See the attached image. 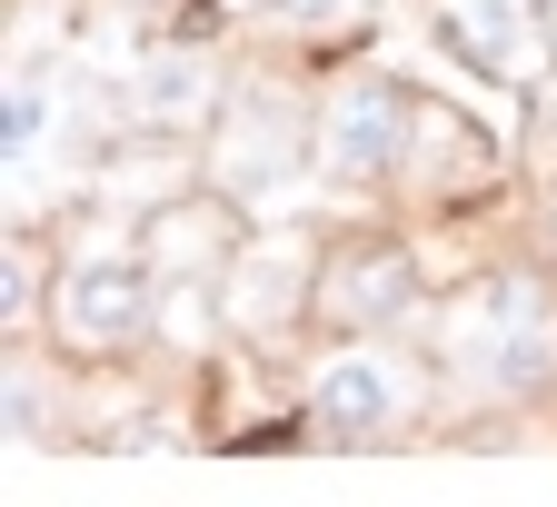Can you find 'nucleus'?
Masks as SVG:
<instances>
[{"label":"nucleus","instance_id":"12","mask_svg":"<svg viewBox=\"0 0 557 507\" xmlns=\"http://www.w3.org/2000/svg\"><path fill=\"white\" fill-rule=\"evenodd\" d=\"M0 418H11V438H50V379L11 358V388H0Z\"/></svg>","mask_w":557,"mask_h":507},{"label":"nucleus","instance_id":"1","mask_svg":"<svg viewBox=\"0 0 557 507\" xmlns=\"http://www.w3.org/2000/svg\"><path fill=\"white\" fill-rule=\"evenodd\" d=\"M150 319H160V259L139 249H81L50 279V329L70 348H129Z\"/></svg>","mask_w":557,"mask_h":507},{"label":"nucleus","instance_id":"9","mask_svg":"<svg viewBox=\"0 0 557 507\" xmlns=\"http://www.w3.org/2000/svg\"><path fill=\"white\" fill-rule=\"evenodd\" d=\"M209 90H220L209 50H150L139 81H129V110H139V129H189L209 110Z\"/></svg>","mask_w":557,"mask_h":507},{"label":"nucleus","instance_id":"3","mask_svg":"<svg viewBox=\"0 0 557 507\" xmlns=\"http://www.w3.org/2000/svg\"><path fill=\"white\" fill-rule=\"evenodd\" d=\"M418 150V100L398 81H338L329 110H319V170L348 180V189H379L398 180Z\"/></svg>","mask_w":557,"mask_h":507},{"label":"nucleus","instance_id":"6","mask_svg":"<svg viewBox=\"0 0 557 507\" xmlns=\"http://www.w3.org/2000/svg\"><path fill=\"white\" fill-rule=\"evenodd\" d=\"M319 309H329L338 329H388V319H408V309H418V249L359 239V249L319 259Z\"/></svg>","mask_w":557,"mask_h":507},{"label":"nucleus","instance_id":"2","mask_svg":"<svg viewBox=\"0 0 557 507\" xmlns=\"http://www.w3.org/2000/svg\"><path fill=\"white\" fill-rule=\"evenodd\" d=\"M319 170V120L289 100V90H249L220 129V150H209V180L230 199H278Z\"/></svg>","mask_w":557,"mask_h":507},{"label":"nucleus","instance_id":"10","mask_svg":"<svg viewBox=\"0 0 557 507\" xmlns=\"http://www.w3.org/2000/svg\"><path fill=\"white\" fill-rule=\"evenodd\" d=\"M60 139V81L50 70H11V100H0V160H11V180Z\"/></svg>","mask_w":557,"mask_h":507},{"label":"nucleus","instance_id":"4","mask_svg":"<svg viewBox=\"0 0 557 507\" xmlns=\"http://www.w3.org/2000/svg\"><path fill=\"white\" fill-rule=\"evenodd\" d=\"M398 418H408V369H398V358H379V348H338L329 369L309 379V428H319V438H338V448L388 438Z\"/></svg>","mask_w":557,"mask_h":507},{"label":"nucleus","instance_id":"7","mask_svg":"<svg viewBox=\"0 0 557 507\" xmlns=\"http://www.w3.org/2000/svg\"><path fill=\"white\" fill-rule=\"evenodd\" d=\"M309 299H319V259L299 239H259L220 269V319L230 329H289Z\"/></svg>","mask_w":557,"mask_h":507},{"label":"nucleus","instance_id":"11","mask_svg":"<svg viewBox=\"0 0 557 507\" xmlns=\"http://www.w3.org/2000/svg\"><path fill=\"white\" fill-rule=\"evenodd\" d=\"M150 259H160V269H180V259H189V279H209V269H230L239 249H230V220H220V209L189 199V209H170V220L150 230Z\"/></svg>","mask_w":557,"mask_h":507},{"label":"nucleus","instance_id":"5","mask_svg":"<svg viewBox=\"0 0 557 507\" xmlns=\"http://www.w3.org/2000/svg\"><path fill=\"white\" fill-rule=\"evenodd\" d=\"M468 329H478V369H487V388L528 398V388H547V379H557V319H547V299H537L528 279L478 288Z\"/></svg>","mask_w":557,"mask_h":507},{"label":"nucleus","instance_id":"8","mask_svg":"<svg viewBox=\"0 0 557 507\" xmlns=\"http://www.w3.org/2000/svg\"><path fill=\"white\" fill-rule=\"evenodd\" d=\"M438 30H448V50H458V60H478V70H487V81H528V70L547 60L528 0H448Z\"/></svg>","mask_w":557,"mask_h":507}]
</instances>
